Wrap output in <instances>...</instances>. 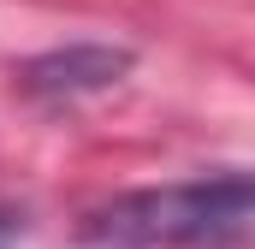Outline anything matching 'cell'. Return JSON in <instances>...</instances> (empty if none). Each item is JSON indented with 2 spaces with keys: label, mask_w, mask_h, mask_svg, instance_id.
I'll list each match as a JSON object with an SVG mask.
<instances>
[{
  "label": "cell",
  "mask_w": 255,
  "mask_h": 249,
  "mask_svg": "<svg viewBox=\"0 0 255 249\" xmlns=\"http://www.w3.org/2000/svg\"><path fill=\"white\" fill-rule=\"evenodd\" d=\"M255 190L244 172H214L184 178L160 190H125L101 208L83 214V244L89 249H202L232 244L250 232Z\"/></svg>",
  "instance_id": "1"
},
{
  "label": "cell",
  "mask_w": 255,
  "mask_h": 249,
  "mask_svg": "<svg viewBox=\"0 0 255 249\" xmlns=\"http://www.w3.org/2000/svg\"><path fill=\"white\" fill-rule=\"evenodd\" d=\"M136 54L119 42H65L54 54H36V60L18 71V89L30 101H83V95H101L125 77Z\"/></svg>",
  "instance_id": "2"
},
{
  "label": "cell",
  "mask_w": 255,
  "mask_h": 249,
  "mask_svg": "<svg viewBox=\"0 0 255 249\" xmlns=\"http://www.w3.org/2000/svg\"><path fill=\"white\" fill-rule=\"evenodd\" d=\"M12 244H18V214L0 208V249H12Z\"/></svg>",
  "instance_id": "3"
}]
</instances>
